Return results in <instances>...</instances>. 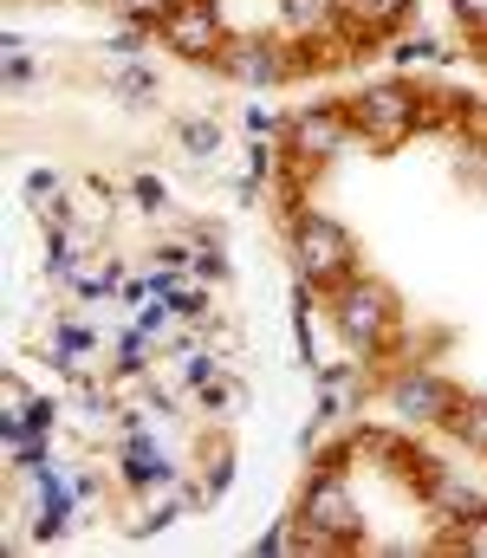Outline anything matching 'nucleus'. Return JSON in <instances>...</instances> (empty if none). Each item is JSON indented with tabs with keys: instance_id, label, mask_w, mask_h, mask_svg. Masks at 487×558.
<instances>
[{
	"instance_id": "nucleus-1",
	"label": "nucleus",
	"mask_w": 487,
	"mask_h": 558,
	"mask_svg": "<svg viewBox=\"0 0 487 558\" xmlns=\"http://www.w3.org/2000/svg\"><path fill=\"white\" fill-rule=\"evenodd\" d=\"M157 33L175 52H188V59H221V20H215L208 0H169V13L157 20Z\"/></svg>"
},
{
	"instance_id": "nucleus-2",
	"label": "nucleus",
	"mask_w": 487,
	"mask_h": 558,
	"mask_svg": "<svg viewBox=\"0 0 487 558\" xmlns=\"http://www.w3.org/2000/svg\"><path fill=\"white\" fill-rule=\"evenodd\" d=\"M300 267H306V279H319V286H331V279L351 274V241L331 228V221H300Z\"/></svg>"
},
{
	"instance_id": "nucleus-3",
	"label": "nucleus",
	"mask_w": 487,
	"mask_h": 558,
	"mask_svg": "<svg viewBox=\"0 0 487 558\" xmlns=\"http://www.w3.org/2000/svg\"><path fill=\"white\" fill-rule=\"evenodd\" d=\"M357 124L370 131L377 143H397L410 124H416V98L403 85H383V92H364L357 98Z\"/></svg>"
},
{
	"instance_id": "nucleus-4",
	"label": "nucleus",
	"mask_w": 487,
	"mask_h": 558,
	"mask_svg": "<svg viewBox=\"0 0 487 558\" xmlns=\"http://www.w3.org/2000/svg\"><path fill=\"white\" fill-rule=\"evenodd\" d=\"M383 318H390V299H383L377 286H344V299H338V325H344L351 344H377V338H383Z\"/></svg>"
},
{
	"instance_id": "nucleus-5",
	"label": "nucleus",
	"mask_w": 487,
	"mask_h": 558,
	"mask_svg": "<svg viewBox=\"0 0 487 558\" xmlns=\"http://www.w3.org/2000/svg\"><path fill=\"white\" fill-rule=\"evenodd\" d=\"M306 533H313V539H351V533H357L351 500H344L338 481H319V487H313V500H306Z\"/></svg>"
},
{
	"instance_id": "nucleus-6",
	"label": "nucleus",
	"mask_w": 487,
	"mask_h": 558,
	"mask_svg": "<svg viewBox=\"0 0 487 558\" xmlns=\"http://www.w3.org/2000/svg\"><path fill=\"white\" fill-rule=\"evenodd\" d=\"M397 410L416 422H436V416H455V390L436 384V377H403L397 384Z\"/></svg>"
},
{
	"instance_id": "nucleus-7",
	"label": "nucleus",
	"mask_w": 487,
	"mask_h": 558,
	"mask_svg": "<svg viewBox=\"0 0 487 558\" xmlns=\"http://www.w3.org/2000/svg\"><path fill=\"white\" fill-rule=\"evenodd\" d=\"M338 137H344V118H331V111H313V118L293 124L300 156H325V149H338Z\"/></svg>"
},
{
	"instance_id": "nucleus-8",
	"label": "nucleus",
	"mask_w": 487,
	"mask_h": 558,
	"mask_svg": "<svg viewBox=\"0 0 487 558\" xmlns=\"http://www.w3.org/2000/svg\"><path fill=\"white\" fill-rule=\"evenodd\" d=\"M228 72L247 78V85H267V78H280L287 65H280V52H267V46H234V52H228Z\"/></svg>"
},
{
	"instance_id": "nucleus-9",
	"label": "nucleus",
	"mask_w": 487,
	"mask_h": 558,
	"mask_svg": "<svg viewBox=\"0 0 487 558\" xmlns=\"http://www.w3.org/2000/svg\"><path fill=\"white\" fill-rule=\"evenodd\" d=\"M429 500H442V507H449L455 520H475V513H482V500H475L468 487H455V481H442V474L429 481Z\"/></svg>"
},
{
	"instance_id": "nucleus-10",
	"label": "nucleus",
	"mask_w": 487,
	"mask_h": 558,
	"mask_svg": "<svg viewBox=\"0 0 487 558\" xmlns=\"http://www.w3.org/2000/svg\"><path fill=\"white\" fill-rule=\"evenodd\" d=\"M403 7H410V0H351V13H357L364 26H397Z\"/></svg>"
},
{
	"instance_id": "nucleus-11",
	"label": "nucleus",
	"mask_w": 487,
	"mask_h": 558,
	"mask_svg": "<svg viewBox=\"0 0 487 558\" xmlns=\"http://www.w3.org/2000/svg\"><path fill=\"white\" fill-rule=\"evenodd\" d=\"M449 422H455L475 448H487V403H455V416H449Z\"/></svg>"
},
{
	"instance_id": "nucleus-12",
	"label": "nucleus",
	"mask_w": 487,
	"mask_h": 558,
	"mask_svg": "<svg viewBox=\"0 0 487 558\" xmlns=\"http://www.w3.org/2000/svg\"><path fill=\"white\" fill-rule=\"evenodd\" d=\"M118 92L137 98V105H150V98H157V78H150V72H118Z\"/></svg>"
},
{
	"instance_id": "nucleus-13",
	"label": "nucleus",
	"mask_w": 487,
	"mask_h": 558,
	"mask_svg": "<svg viewBox=\"0 0 487 558\" xmlns=\"http://www.w3.org/2000/svg\"><path fill=\"white\" fill-rule=\"evenodd\" d=\"M462 546H468L475 558H487V507L475 513V520H462Z\"/></svg>"
},
{
	"instance_id": "nucleus-14",
	"label": "nucleus",
	"mask_w": 487,
	"mask_h": 558,
	"mask_svg": "<svg viewBox=\"0 0 487 558\" xmlns=\"http://www.w3.org/2000/svg\"><path fill=\"white\" fill-rule=\"evenodd\" d=\"M331 13V0H287V20H300V26H313Z\"/></svg>"
},
{
	"instance_id": "nucleus-15",
	"label": "nucleus",
	"mask_w": 487,
	"mask_h": 558,
	"mask_svg": "<svg viewBox=\"0 0 487 558\" xmlns=\"http://www.w3.org/2000/svg\"><path fill=\"white\" fill-rule=\"evenodd\" d=\"M182 143H195V149H215V131H208V124H182Z\"/></svg>"
},
{
	"instance_id": "nucleus-16",
	"label": "nucleus",
	"mask_w": 487,
	"mask_h": 558,
	"mask_svg": "<svg viewBox=\"0 0 487 558\" xmlns=\"http://www.w3.org/2000/svg\"><path fill=\"white\" fill-rule=\"evenodd\" d=\"M455 7H462L468 20H487V0H455Z\"/></svg>"
}]
</instances>
